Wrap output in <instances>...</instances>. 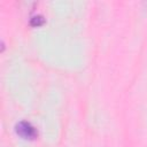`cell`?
<instances>
[{
  "label": "cell",
  "instance_id": "1",
  "mask_svg": "<svg viewBox=\"0 0 147 147\" xmlns=\"http://www.w3.org/2000/svg\"><path fill=\"white\" fill-rule=\"evenodd\" d=\"M16 131H17L18 134H21L24 138H30L31 139V138H33L36 136L34 127L30 123H28V122H21L20 124H17Z\"/></svg>",
  "mask_w": 147,
  "mask_h": 147
}]
</instances>
